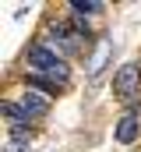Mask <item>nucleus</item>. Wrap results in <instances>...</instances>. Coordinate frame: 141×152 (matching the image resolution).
<instances>
[{"mask_svg":"<svg viewBox=\"0 0 141 152\" xmlns=\"http://www.w3.org/2000/svg\"><path fill=\"white\" fill-rule=\"evenodd\" d=\"M25 60H28V67H32V71H39L42 78H49V81H57V85H67V81H70V67H67V60H64L57 50H49L46 42H35V46H28Z\"/></svg>","mask_w":141,"mask_h":152,"instance_id":"nucleus-1","label":"nucleus"},{"mask_svg":"<svg viewBox=\"0 0 141 152\" xmlns=\"http://www.w3.org/2000/svg\"><path fill=\"white\" fill-rule=\"evenodd\" d=\"M141 88V67L138 64H124L116 78H113V92H116V99H124V103H131L134 96H138Z\"/></svg>","mask_w":141,"mask_h":152,"instance_id":"nucleus-2","label":"nucleus"},{"mask_svg":"<svg viewBox=\"0 0 141 152\" xmlns=\"http://www.w3.org/2000/svg\"><path fill=\"white\" fill-rule=\"evenodd\" d=\"M138 134H141V117L124 113V117H120V124H116V142H120V145H134Z\"/></svg>","mask_w":141,"mask_h":152,"instance_id":"nucleus-3","label":"nucleus"},{"mask_svg":"<svg viewBox=\"0 0 141 152\" xmlns=\"http://www.w3.org/2000/svg\"><path fill=\"white\" fill-rule=\"evenodd\" d=\"M21 106H25V113H28V117H39V113H46V110H49V96L25 88V96H21Z\"/></svg>","mask_w":141,"mask_h":152,"instance_id":"nucleus-4","label":"nucleus"},{"mask_svg":"<svg viewBox=\"0 0 141 152\" xmlns=\"http://www.w3.org/2000/svg\"><path fill=\"white\" fill-rule=\"evenodd\" d=\"M7 152H32V138H28V131H11V138H7Z\"/></svg>","mask_w":141,"mask_h":152,"instance_id":"nucleus-5","label":"nucleus"},{"mask_svg":"<svg viewBox=\"0 0 141 152\" xmlns=\"http://www.w3.org/2000/svg\"><path fill=\"white\" fill-rule=\"evenodd\" d=\"M106 57H109V39H102V42L95 46V57H92V64H88V71H92V75H99V71H102Z\"/></svg>","mask_w":141,"mask_h":152,"instance_id":"nucleus-6","label":"nucleus"},{"mask_svg":"<svg viewBox=\"0 0 141 152\" xmlns=\"http://www.w3.org/2000/svg\"><path fill=\"white\" fill-rule=\"evenodd\" d=\"M70 11L74 14H102V4H92V0H70Z\"/></svg>","mask_w":141,"mask_h":152,"instance_id":"nucleus-7","label":"nucleus"}]
</instances>
